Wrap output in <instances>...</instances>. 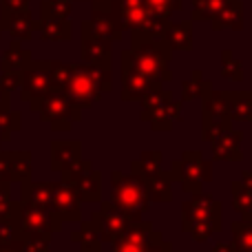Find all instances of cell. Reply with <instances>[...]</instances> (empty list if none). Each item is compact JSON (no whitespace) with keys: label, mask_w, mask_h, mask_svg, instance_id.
Instances as JSON below:
<instances>
[{"label":"cell","mask_w":252,"mask_h":252,"mask_svg":"<svg viewBox=\"0 0 252 252\" xmlns=\"http://www.w3.org/2000/svg\"><path fill=\"white\" fill-rule=\"evenodd\" d=\"M122 53L139 73L151 78L153 82L164 84L173 78L168 69L173 49L166 44V40H153L144 35L139 29H133L130 31V49Z\"/></svg>","instance_id":"6da1fadb"},{"label":"cell","mask_w":252,"mask_h":252,"mask_svg":"<svg viewBox=\"0 0 252 252\" xmlns=\"http://www.w3.org/2000/svg\"><path fill=\"white\" fill-rule=\"evenodd\" d=\"M182 228L195 241H206L221 230V204L206 192H197L182 204Z\"/></svg>","instance_id":"7a4b0ae2"},{"label":"cell","mask_w":252,"mask_h":252,"mask_svg":"<svg viewBox=\"0 0 252 252\" xmlns=\"http://www.w3.org/2000/svg\"><path fill=\"white\" fill-rule=\"evenodd\" d=\"M106 91H111V71L93 64H71V78L64 87V93L80 106L89 109L95 104Z\"/></svg>","instance_id":"3957f363"},{"label":"cell","mask_w":252,"mask_h":252,"mask_svg":"<svg viewBox=\"0 0 252 252\" xmlns=\"http://www.w3.org/2000/svg\"><path fill=\"white\" fill-rule=\"evenodd\" d=\"M111 201L120 206L126 215H130L135 221H139L142 215H146L151 208V197L146 192L144 179L122 170L111 173Z\"/></svg>","instance_id":"277c9868"},{"label":"cell","mask_w":252,"mask_h":252,"mask_svg":"<svg viewBox=\"0 0 252 252\" xmlns=\"http://www.w3.org/2000/svg\"><path fill=\"white\" fill-rule=\"evenodd\" d=\"M11 217L16 221L18 237H38V239L51 241L53 232H58L62 228V219L53 210L35 208V206L22 204L20 199L13 204Z\"/></svg>","instance_id":"5b68a950"},{"label":"cell","mask_w":252,"mask_h":252,"mask_svg":"<svg viewBox=\"0 0 252 252\" xmlns=\"http://www.w3.org/2000/svg\"><path fill=\"white\" fill-rule=\"evenodd\" d=\"M40 118L51 124L53 130H71L73 122L82 118V109L64 93V89H51L40 100L38 109Z\"/></svg>","instance_id":"8992f818"},{"label":"cell","mask_w":252,"mask_h":252,"mask_svg":"<svg viewBox=\"0 0 252 252\" xmlns=\"http://www.w3.org/2000/svg\"><path fill=\"white\" fill-rule=\"evenodd\" d=\"M170 175L182 184V188L188 195H197L201 192V186L213 179V166L204 159L199 151H186L177 161H173Z\"/></svg>","instance_id":"52a82bcc"},{"label":"cell","mask_w":252,"mask_h":252,"mask_svg":"<svg viewBox=\"0 0 252 252\" xmlns=\"http://www.w3.org/2000/svg\"><path fill=\"white\" fill-rule=\"evenodd\" d=\"M89 221L100 230L102 239L109 241V244H115V241L128 230V226L135 221V219L130 217V215H126L120 206H115L113 201L109 199V201H102L100 210L91 213V219H89ZM139 221H142V219H139Z\"/></svg>","instance_id":"ba28073f"},{"label":"cell","mask_w":252,"mask_h":252,"mask_svg":"<svg viewBox=\"0 0 252 252\" xmlns=\"http://www.w3.org/2000/svg\"><path fill=\"white\" fill-rule=\"evenodd\" d=\"M62 182L69 184L78 197L82 201H89V204H95L102 197V179L100 173L93 170L91 161L89 159H80L78 166H73L71 170L62 173Z\"/></svg>","instance_id":"9c48e42d"},{"label":"cell","mask_w":252,"mask_h":252,"mask_svg":"<svg viewBox=\"0 0 252 252\" xmlns=\"http://www.w3.org/2000/svg\"><path fill=\"white\" fill-rule=\"evenodd\" d=\"M51 78L47 71V60H33L27 71H22V87L20 100L31 106V111L38 109L40 100L51 91Z\"/></svg>","instance_id":"30bf717a"},{"label":"cell","mask_w":252,"mask_h":252,"mask_svg":"<svg viewBox=\"0 0 252 252\" xmlns=\"http://www.w3.org/2000/svg\"><path fill=\"white\" fill-rule=\"evenodd\" d=\"M122 25L111 11V4L106 2H91V18L82 22V35H93L102 40H120L122 38Z\"/></svg>","instance_id":"8fae6325"},{"label":"cell","mask_w":252,"mask_h":252,"mask_svg":"<svg viewBox=\"0 0 252 252\" xmlns=\"http://www.w3.org/2000/svg\"><path fill=\"white\" fill-rule=\"evenodd\" d=\"M51 210L64 221H82V199L78 197V192L60 182H51Z\"/></svg>","instance_id":"7c38bea8"},{"label":"cell","mask_w":252,"mask_h":252,"mask_svg":"<svg viewBox=\"0 0 252 252\" xmlns=\"http://www.w3.org/2000/svg\"><path fill=\"white\" fill-rule=\"evenodd\" d=\"M120 69H122V100L124 102H135L142 100L146 93L161 89L159 82H153L151 78H146L144 73H139L122 53L120 56Z\"/></svg>","instance_id":"4fadbf2b"},{"label":"cell","mask_w":252,"mask_h":252,"mask_svg":"<svg viewBox=\"0 0 252 252\" xmlns=\"http://www.w3.org/2000/svg\"><path fill=\"white\" fill-rule=\"evenodd\" d=\"M111 11L118 18V22L122 25L124 31L142 29L153 18V13L148 11L144 0H115V2H111Z\"/></svg>","instance_id":"5bb4252c"},{"label":"cell","mask_w":252,"mask_h":252,"mask_svg":"<svg viewBox=\"0 0 252 252\" xmlns=\"http://www.w3.org/2000/svg\"><path fill=\"white\" fill-rule=\"evenodd\" d=\"M182 118V102L173 100V95L166 97L164 102H159L157 106L148 111H142V120L151 124L153 130H170L173 122Z\"/></svg>","instance_id":"9a60e30c"},{"label":"cell","mask_w":252,"mask_h":252,"mask_svg":"<svg viewBox=\"0 0 252 252\" xmlns=\"http://www.w3.org/2000/svg\"><path fill=\"white\" fill-rule=\"evenodd\" d=\"M151 235H153L151 221H144V219L142 221H133L128 226V230L113 244L111 252H146Z\"/></svg>","instance_id":"2e32d148"},{"label":"cell","mask_w":252,"mask_h":252,"mask_svg":"<svg viewBox=\"0 0 252 252\" xmlns=\"http://www.w3.org/2000/svg\"><path fill=\"white\" fill-rule=\"evenodd\" d=\"M0 27L7 31L13 40L27 42L33 35V20H31L29 9H20V11H0Z\"/></svg>","instance_id":"e0dca14e"},{"label":"cell","mask_w":252,"mask_h":252,"mask_svg":"<svg viewBox=\"0 0 252 252\" xmlns=\"http://www.w3.org/2000/svg\"><path fill=\"white\" fill-rule=\"evenodd\" d=\"M80 53L87 64L100 66V69L111 71V42L102 38H93V35H82L80 42Z\"/></svg>","instance_id":"ac0fdd59"},{"label":"cell","mask_w":252,"mask_h":252,"mask_svg":"<svg viewBox=\"0 0 252 252\" xmlns=\"http://www.w3.org/2000/svg\"><path fill=\"white\" fill-rule=\"evenodd\" d=\"M4 182H25L31 179V153L29 151H2Z\"/></svg>","instance_id":"d6986e66"},{"label":"cell","mask_w":252,"mask_h":252,"mask_svg":"<svg viewBox=\"0 0 252 252\" xmlns=\"http://www.w3.org/2000/svg\"><path fill=\"white\" fill-rule=\"evenodd\" d=\"M33 62V56L27 47H22L20 40H11L9 49L0 56V71L2 73H22Z\"/></svg>","instance_id":"ffe728a7"},{"label":"cell","mask_w":252,"mask_h":252,"mask_svg":"<svg viewBox=\"0 0 252 252\" xmlns=\"http://www.w3.org/2000/svg\"><path fill=\"white\" fill-rule=\"evenodd\" d=\"M241 139H244V133L235 128L219 135L215 142H210V146H213V159L239 161L241 159Z\"/></svg>","instance_id":"44dd1931"},{"label":"cell","mask_w":252,"mask_h":252,"mask_svg":"<svg viewBox=\"0 0 252 252\" xmlns=\"http://www.w3.org/2000/svg\"><path fill=\"white\" fill-rule=\"evenodd\" d=\"M51 182H33L25 179L20 182V201L35 206V208L51 210Z\"/></svg>","instance_id":"7402d4cb"},{"label":"cell","mask_w":252,"mask_h":252,"mask_svg":"<svg viewBox=\"0 0 252 252\" xmlns=\"http://www.w3.org/2000/svg\"><path fill=\"white\" fill-rule=\"evenodd\" d=\"M80 164V142H51V168L66 173Z\"/></svg>","instance_id":"603a6c76"},{"label":"cell","mask_w":252,"mask_h":252,"mask_svg":"<svg viewBox=\"0 0 252 252\" xmlns=\"http://www.w3.org/2000/svg\"><path fill=\"white\" fill-rule=\"evenodd\" d=\"M204 122L232 124L230 120V93L213 91L204 100Z\"/></svg>","instance_id":"cb8c5ba5"},{"label":"cell","mask_w":252,"mask_h":252,"mask_svg":"<svg viewBox=\"0 0 252 252\" xmlns=\"http://www.w3.org/2000/svg\"><path fill=\"white\" fill-rule=\"evenodd\" d=\"M232 190V206L239 210L244 217L241 219H252V170H244L241 179L230 184Z\"/></svg>","instance_id":"d4e9b609"},{"label":"cell","mask_w":252,"mask_h":252,"mask_svg":"<svg viewBox=\"0 0 252 252\" xmlns=\"http://www.w3.org/2000/svg\"><path fill=\"white\" fill-rule=\"evenodd\" d=\"M33 31L42 40L51 42H64L71 40V20H60V18H40L33 22Z\"/></svg>","instance_id":"484cf974"},{"label":"cell","mask_w":252,"mask_h":252,"mask_svg":"<svg viewBox=\"0 0 252 252\" xmlns=\"http://www.w3.org/2000/svg\"><path fill=\"white\" fill-rule=\"evenodd\" d=\"M142 179H144V186H146L151 201L166 204V201L173 199V175L170 173L159 170V173L151 175V177H142Z\"/></svg>","instance_id":"4316f807"},{"label":"cell","mask_w":252,"mask_h":252,"mask_svg":"<svg viewBox=\"0 0 252 252\" xmlns=\"http://www.w3.org/2000/svg\"><path fill=\"white\" fill-rule=\"evenodd\" d=\"M164 40L173 51H190L192 49V22L190 20L168 22Z\"/></svg>","instance_id":"83f0119b"},{"label":"cell","mask_w":252,"mask_h":252,"mask_svg":"<svg viewBox=\"0 0 252 252\" xmlns=\"http://www.w3.org/2000/svg\"><path fill=\"white\" fill-rule=\"evenodd\" d=\"M213 93V82L206 80L201 75V71H192L190 78L182 82V100L190 102V100H206V97Z\"/></svg>","instance_id":"f1b7e54d"},{"label":"cell","mask_w":252,"mask_h":252,"mask_svg":"<svg viewBox=\"0 0 252 252\" xmlns=\"http://www.w3.org/2000/svg\"><path fill=\"white\" fill-rule=\"evenodd\" d=\"M210 25H213L215 31H221V29L239 31L241 27H244V4H241V0H230V2L226 4V9H223Z\"/></svg>","instance_id":"f546056e"},{"label":"cell","mask_w":252,"mask_h":252,"mask_svg":"<svg viewBox=\"0 0 252 252\" xmlns=\"http://www.w3.org/2000/svg\"><path fill=\"white\" fill-rule=\"evenodd\" d=\"M71 241H73V244H78L82 252H100L102 244H104L100 230H97L91 221L82 223V226H80V230H75L73 235H71Z\"/></svg>","instance_id":"4dcf8cb0"},{"label":"cell","mask_w":252,"mask_h":252,"mask_svg":"<svg viewBox=\"0 0 252 252\" xmlns=\"http://www.w3.org/2000/svg\"><path fill=\"white\" fill-rule=\"evenodd\" d=\"M161 159H164V155H161L159 151H144L142 155H139V159L133 161L130 173L137 175V177H151V175L164 170L161 168Z\"/></svg>","instance_id":"1f68e13d"},{"label":"cell","mask_w":252,"mask_h":252,"mask_svg":"<svg viewBox=\"0 0 252 252\" xmlns=\"http://www.w3.org/2000/svg\"><path fill=\"white\" fill-rule=\"evenodd\" d=\"M230 120L235 122H252V93L237 91L230 93Z\"/></svg>","instance_id":"d6a6232c"},{"label":"cell","mask_w":252,"mask_h":252,"mask_svg":"<svg viewBox=\"0 0 252 252\" xmlns=\"http://www.w3.org/2000/svg\"><path fill=\"white\" fill-rule=\"evenodd\" d=\"M192 2V20H210L213 22L226 9L230 0H190Z\"/></svg>","instance_id":"836d02e7"},{"label":"cell","mask_w":252,"mask_h":252,"mask_svg":"<svg viewBox=\"0 0 252 252\" xmlns=\"http://www.w3.org/2000/svg\"><path fill=\"white\" fill-rule=\"evenodd\" d=\"M232 246L237 252H252V219H239L230 226Z\"/></svg>","instance_id":"e575fe53"},{"label":"cell","mask_w":252,"mask_h":252,"mask_svg":"<svg viewBox=\"0 0 252 252\" xmlns=\"http://www.w3.org/2000/svg\"><path fill=\"white\" fill-rule=\"evenodd\" d=\"M71 11H73V0H42L40 2V18L69 20Z\"/></svg>","instance_id":"d590c367"},{"label":"cell","mask_w":252,"mask_h":252,"mask_svg":"<svg viewBox=\"0 0 252 252\" xmlns=\"http://www.w3.org/2000/svg\"><path fill=\"white\" fill-rule=\"evenodd\" d=\"M22 115L20 111H13V109H0V142H9L13 133L22 128Z\"/></svg>","instance_id":"8d00e7d4"},{"label":"cell","mask_w":252,"mask_h":252,"mask_svg":"<svg viewBox=\"0 0 252 252\" xmlns=\"http://www.w3.org/2000/svg\"><path fill=\"white\" fill-rule=\"evenodd\" d=\"M221 75L226 80H230V82L244 80V66H241V62L232 56L230 49H223L221 51Z\"/></svg>","instance_id":"74e56055"},{"label":"cell","mask_w":252,"mask_h":252,"mask_svg":"<svg viewBox=\"0 0 252 252\" xmlns=\"http://www.w3.org/2000/svg\"><path fill=\"white\" fill-rule=\"evenodd\" d=\"M47 71L51 78V87L53 89H64L66 82L71 78V64L60 60H47Z\"/></svg>","instance_id":"f35d334b"},{"label":"cell","mask_w":252,"mask_h":252,"mask_svg":"<svg viewBox=\"0 0 252 252\" xmlns=\"http://www.w3.org/2000/svg\"><path fill=\"white\" fill-rule=\"evenodd\" d=\"M148 7V11L153 13L155 18H164V20H168L170 16H173V11H177V9H182V2L179 0H144Z\"/></svg>","instance_id":"ab89813d"},{"label":"cell","mask_w":252,"mask_h":252,"mask_svg":"<svg viewBox=\"0 0 252 252\" xmlns=\"http://www.w3.org/2000/svg\"><path fill=\"white\" fill-rule=\"evenodd\" d=\"M49 239H38V237H16L13 248L18 252H51L49 250Z\"/></svg>","instance_id":"60d3db41"},{"label":"cell","mask_w":252,"mask_h":252,"mask_svg":"<svg viewBox=\"0 0 252 252\" xmlns=\"http://www.w3.org/2000/svg\"><path fill=\"white\" fill-rule=\"evenodd\" d=\"M22 73H0V97H7L11 91H20Z\"/></svg>","instance_id":"b9f144b4"},{"label":"cell","mask_w":252,"mask_h":252,"mask_svg":"<svg viewBox=\"0 0 252 252\" xmlns=\"http://www.w3.org/2000/svg\"><path fill=\"white\" fill-rule=\"evenodd\" d=\"M18 237V228H16V221H13L11 215L7 217H0V244L7 246V244H13Z\"/></svg>","instance_id":"7bdbcfd3"},{"label":"cell","mask_w":252,"mask_h":252,"mask_svg":"<svg viewBox=\"0 0 252 252\" xmlns=\"http://www.w3.org/2000/svg\"><path fill=\"white\" fill-rule=\"evenodd\" d=\"M13 204H16V201L11 199L9 182H0V217H7V215H11Z\"/></svg>","instance_id":"ee69618b"},{"label":"cell","mask_w":252,"mask_h":252,"mask_svg":"<svg viewBox=\"0 0 252 252\" xmlns=\"http://www.w3.org/2000/svg\"><path fill=\"white\" fill-rule=\"evenodd\" d=\"M146 252H177V250H173V244H170V241H166L164 237H161L159 230H153Z\"/></svg>","instance_id":"f6af8a7d"},{"label":"cell","mask_w":252,"mask_h":252,"mask_svg":"<svg viewBox=\"0 0 252 252\" xmlns=\"http://www.w3.org/2000/svg\"><path fill=\"white\" fill-rule=\"evenodd\" d=\"M20 9H29V0H7L0 4V11H20Z\"/></svg>","instance_id":"bcb514c9"},{"label":"cell","mask_w":252,"mask_h":252,"mask_svg":"<svg viewBox=\"0 0 252 252\" xmlns=\"http://www.w3.org/2000/svg\"><path fill=\"white\" fill-rule=\"evenodd\" d=\"M213 252H237V248L232 244H217L213 248Z\"/></svg>","instance_id":"7dc6e473"},{"label":"cell","mask_w":252,"mask_h":252,"mask_svg":"<svg viewBox=\"0 0 252 252\" xmlns=\"http://www.w3.org/2000/svg\"><path fill=\"white\" fill-rule=\"evenodd\" d=\"M0 252H18V250L13 248L11 244H7V246H2V244H0Z\"/></svg>","instance_id":"c3c4849f"},{"label":"cell","mask_w":252,"mask_h":252,"mask_svg":"<svg viewBox=\"0 0 252 252\" xmlns=\"http://www.w3.org/2000/svg\"><path fill=\"white\" fill-rule=\"evenodd\" d=\"M0 182H4V161L0 157Z\"/></svg>","instance_id":"681fc988"},{"label":"cell","mask_w":252,"mask_h":252,"mask_svg":"<svg viewBox=\"0 0 252 252\" xmlns=\"http://www.w3.org/2000/svg\"><path fill=\"white\" fill-rule=\"evenodd\" d=\"M0 35H2V27H0Z\"/></svg>","instance_id":"f907efd6"},{"label":"cell","mask_w":252,"mask_h":252,"mask_svg":"<svg viewBox=\"0 0 252 252\" xmlns=\"http://www.w3.org/2000/svg\"><path fill=\"white\" fill-rule=\"evenodd\" d=\"M0 144H2V142H0ZM0 153H2V146H0Z\"/></svg>","instance_id":"816d5d0a"},{"label":"cell","mask_w":252,"mask_h":252,"mask_svg":"<svg viewBox=\"0 0 252 252\" xmlns=\"http://www.w3.org/2000/svg\"><path fill=\"white\" fill-rule=\"evenodd\" d=\"M250 170H252V168H250Z\"/></svg>","instance_id":"f5cc1de1"}]
</instances>
